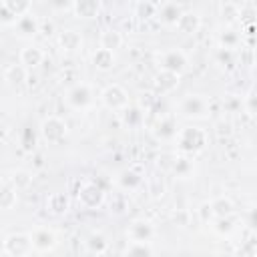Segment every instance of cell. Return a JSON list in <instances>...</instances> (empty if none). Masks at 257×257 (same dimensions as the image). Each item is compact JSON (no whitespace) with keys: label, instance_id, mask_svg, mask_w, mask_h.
Wrapping results in <instances>:
<instances>
[{"label":"cell","instance_id":"cell-29","mask_svg":"<svg viewBox=\"0 0 257 257\" xmlns=\"http://www.w3.org/2000/svg\"><path fill=\"white\" fill-rule=\"evenodd\" d=\"M86 249L92 253V255H104L108 251V239L100 233V231H92L88 237H86Z\"/></svg>","mask_w":257,"mask_h":257},{"label":"cell","instance_id":"cell-28","mask_svg":"<svg viewBox=\"0 0 257 257\" xmlns=\"http://www.w3.org/2000/svg\"><path fill=\"white\" fill-rule=\"evenodd\" d=\"M18 201V191L10 185V181L4 177L2 187H0V209L2 211H10Z\"/></svg>","mask_w":257,"mask_h":257},{"label":"cell","instance_id":"cell-17","mask_svg":"<svg viewBox=\"0 0 257 257\" xmlns=\"http://www.w3.org/2000/svg\"><path fill=\"white\" fill-rule=\"evenodd\" d=\"M42 60H44V50L40 46L28 44L20 50V64L26 68H36L42 64Z\"/></svg>","mask_w":257,"mask_h":257},{"label":"cell","instance_id":"cell-39","mask_svg":"<svg viewBox=\"0 0 257 257\" xmlns=\"http://www.w3.org/2000/svg\"><path fill=\"white\" fill-rule=\"evenodd\" d=\"M149 193H151V197H163L165 195V185H163V181L161 179H155L153 183H151V189H149Z\"/></svg>","mask_w":257,"mask_h":257},{"label":"cell","instance_id":"cell-2","mask_svg":"<svg viewBox=\"0 0 257 257\" xmlns=\"http://www.w3.org/2000/svg\"><path fill=\"white\" fill-rule=\"evenodd\" d=\"M179 112L193 120L209 118L211 114V100L205 94H187L179 102Z\"/></svg>","mask_w":257,"mask_h":257},{"label":"cell","instance_id":"cell-32","mask_svg":"<svg viewBox=\"0 0 257 257\" xmlns=\"http://www.w3.org/2000/svg\"><path fill=\"white\" fill-rule=\"evenodd\" d=\"M235 219L233 217H221V219H213V229L217 235L221 237H229L235 231Z\"/></svg>","mask_w":257,"mask_h":257},{"label":"cell","instance_id":"cell-30","mask_svg":"<svg viewBox=\"0 0 257 257\" xmlns=\"http://www.w3.org/2000/svg\"><path fill=\"white\" fill-rule=\"evenodd\" d=\"M6 179L10 181V185H12L16 191H24V189H28L30 183H32V173L26 171V169H14Z\"/></svg>","mask_w":257,"mask_h":257},{"label":"cell","instance_id":"cell-3","mask_svg":"<svg viewBox=\"0 0 257 257\" xmlns=\"http://www.w3.org/2000/svg\"><path fill=\"white\" fill-rule=\"evenodd\" d=\"M94 100L92 88L88 82H76L64 92V102L72 110H86Z\"/></svg>","mask_w":257,"mask_h":257},{"label":"cell","instance_id":"cell-1","mask_svg":"<svg viewBox=\"0 0 257 257\" xmlns=\"http://www.w3.org/2000/svg\"><path fill=\"white\" fill-rule=\"evenodd\" d=\"M175 143H177V149L183 155H191L193 157V155L201 153L207 147L209 135L201 126H183V128H179V133L175 137Z\"/></svg>","mask_w":257,"mask_h":257},{"label":"cell","instance_id":"cell-31","mask_svg":"<svg viewBox=\"0 0 257 257\" xmlns=\"http://www.w3.org/2000/svg\"><path fill=\"white\" fill-rule=\"evenodd\" d=\"M98 8H100V2H96V0H78V2H74L72 12L78 18H92V16H96Z\"/></svg>","mask_w":257,"mask_h":257},{"label":"cell","instance_id":"cell-38","mask_svg":"<svg viewBox=\"0 0 257 257\" xmlns=\"http://www.w3.org/2000/svg\"><path fill=\"white\" fill-rule=\"evenodd\" d=\"M245 225L253 231H257V207H251L247 213H245Z\"/></svg>","mask_w":257,"mask_h":257},{"label":"cell","instance_id":"cell-18","mask_svg":"<svg viewBox=\"0 0 257 257\" xmlns=\"http://www.w3.org/2000/svg\"><path fill=\"white\" fill-rule=\"evenodd\" d=\"M171 171H173V175L179 177V179H189V177H193V173H195L193 157L181 153L179 157H175V161H173V165H171Z\"/></svg>","mask_w":257,"mask_h":257},{"label":"cell","instance_id":"cell-21","mask_svg":"<svg viewBox=\"0 0 257 257\" xmlns=\"http://www.w3.org/2000/svg\"><path fill=\"white\" fill-rule=\"evenodd\" d=\"M217 42H219V48L221 50H229V52H233V50H237L239 48V44H241V34L235 30V28H223L219 34H217Z\"/></svg>","mask_w":257,"mask_h":257},{"label":"cell","instance_id":"cell-27","mask_svg":"<svg viewBox=\"0 0 257 257\" xmlns=\"http://www.w3.org/2000/svg\"><path fill=\"white\" fill-rule=\"evenodd\" d=\"M177 133H179V128H177L175 116H161V118H159V122H157V126H155V135H157L159 139H163V141L175 139Z\"/></svg>","mask_w":257,"mask_h":257},{"label":"cell","instance_id":"cell-15","mask_svg":"<svg viewBox=\"0 0 257 257\" xmlns=\"http://www.w3.org/2000/svg\"><path fill=\"white\" fill-rule=\"evenodd\" d=\"M120 122L126 128H139L145 124V108L139 104H128L124 110H120Z\"/></svg>","mask_w":257,"mask_h":257},{"label":"cell","instance_id":"cell-14","mask_svg":"<svg viewBox=\"0 0 257 257\" xmlns=\"http://www.w3.org/2000/svg\"><path fill=\"white\" fill-rule=\"evenodd\" d=\"M181 14H183V6L179 2H163L159 4V10H157V18L167 26H175Z\"/></svg>","mask_w":257,"mask_h":257},{"label":"cell","instance_id":"cell-26","mask_svg":"<svg viewBox=\"0 0 257 257\" xmlns=\"http://www.w3.org/2000/svg\"><path fill=\"white\" fill-rule=\"evenodd\" d=\"M98 44L100 48H106V50H116L122 46V34L116 30V28H104L98 36Z\"/></svg>","mask_w":257,"mask_h":257},{"label":"cell","instance_id":"cell-16","mask_svg":"<svg viewBox=\"0 0 257 257\" xmlns=\"http://www.w3.org/2000/svg\"><path fill=\"white\" fill-rule=\"evenodd\" d=\"M175 28L181 32V34H195L199 28H201V16L193 10H183L181 18L177 20Z\"/></svg>","mask_w":257,"mask_h":257},{"label":"cell","instance_id":"cell-11","mask_svg":"<svg viewBox=\"0 0 257 257\" xmlns=\"http://www.w3.org/2000/svg\"><path fill=\"white\" fill-rule=\"evenodd\" d=\"M32 239V249L38 253H48L56 247V233L48 227H38L30 233Z\"/></svg>","mask_w":257,"mask_h":257},{"label":"cell","instance_id":"cell-40","mask_svg":"<svg viewBox=\"0 0 257 257\" xmlns=\"http://www.w3.org/2000/svg\"><path fill=\"white\" fill-rule=\"evenodd\" d=\"M50 6L54 10H72L74 8V2H52Z\"/></svg>","mask_w":257,"mask_h":257},{"label":"cell","instance_id":"cell-9","mask_svg":"<svg viewBox=\"0 0 257 257\" xmlns=\"http://www.w3.org/2000/svg\"><path fill=\"white\" fill-rule=\"evenodd\" d=\"M76 197L84 209H98L104 203V189L96 183H82L78 187Z\"/></svg>","mask_w":257,"mask_h":257},{"label":"cell","instance_id":"cell-13","mask_svg":"<svg viewBox=\"0 0 257 257\" xmlns=\"http://www.w3.org/2000/svg\"><path fill=\"white\" fill-rule=\"evenodd\" d=\"M12 30L20 38H32V36H36L40 32V22H38V18L32 12H28V14L20 16L16 20V24L12 26Z\"/></svg>","mask_w":257,"mask_h":257},{"label":"cell","instance_id":"cell-7","mask_svg":"<svg viewBox=\"0 0 257 257\" xmlns=\"http://www.w3.org/2000/svg\"><path fill=\"white\" fill-rule=\"evenodd\" d=\"M32 4L28 0H0V22L4 26H14L16 20L28 14Z\"/></svg>","mask_w":257,"mask_h":257},{"label":"cell","instance_id":"cell-12","mask_svg":"<svg viewBox=\"0 0 257 257\" xmlns=\"http://www.w3.org/2000/svg\"><path fill=\"white\" fill-rule=\"evenodd\" d=\"M179 78H181V74L167 72V70H159V72L155 74V80H153L155 94H157V96H165V94L173 92V90L179 86Z\"/></svg>","mask_w":257,"mask_h":257},{"label":"cell","instance_id":"cell-24","mask_svg":"<svg viewBox=\"0 0 257 257\" xmlns=\"http://www.w3.org/2000/svg\"><path fill=\"white\" fill-rule=\"evenodd\" d=\"M209 203H211V209H213L215 219H221V217H233V213H235V203H233L227 195H217V197L211 199Z\"/></svg>","mask_w":257,"mask_h":257},{"label":"cell","instance_id":"cell-37","mask_svg":"<svg viewBox=\"0 0 257 257\" xmlns=\"http://www.w3.org/2000/svg\"><path fill=\"white\" fill-rule=\"evenodd\" d=\"M243 108L245 112H249L251 116H257V92H249L243 98Z\"/></svg>","mask_w":257,"mask_h":257},{"label":"cell","instance_id":"cell-36","mask_svg":"<svg viewBox=\"0 0 257 257\" xmlns=\"http://www.w3.org/2000/svg\"><path fill=\"white\" fill-rule=\"evenodd\" d=\"M197 213H199V219H201L203 223H213V219H215V215H213V209H211V203H209V201L201 203V205H199V209H197Z\"/></svg>","mask_w":257,"mask_h":257},{"label":"cell","instance_id":"cell-25","mask_svg":"<svg viewBox=\"0 0 257 257\" xmlns=\"http://www.w3.org/2000/svg\"><path fill=\"white\" fill-rule=\"evenodd\" d=\"M46 209L52 215H64L70 209V199L64 193H50L46 199Z\"/></svg>","mask_w":257,"mask_h":257},{"label":"cell","instance_id":"cell-20","mask_svg":"<svg viewBox=\"0 0 257 257\" xmlns=\"http://www.w3.org/2000/svg\"><path fill=\"white\" fill-rule=\"evenodd\" d=\"M58 46L64 50V52H76L80 46H82V36L78 30H72V28H66L58 34Z\"/></svg>","mask_w":257,"mask_h":257},{"label":"cell","instance_id":"cell-22","mask_svg":"<svg viewBox=\"0 0 257 257\" xmlns=\"http://www.w3.org/2000/svg\"><path fill=\"white\" fill-rule=\"evenodd\" d=\"M90 60H92V64H94V68H98V70H102V72H106V70H110V68H114V62H116V56H114V52L112 50H106V48H96L94 52H92V56H90Z\"/></svg>","mask_w":257,"mask_h":257},{"label":"cell","instance_id":"cell-8","mask_svg":"<svg viewBox=\"0 0 257 257\" xmlns=\"http://www.w3.org/2000/svg\"><path fill=\"white\" fill-rule=\"evenodd\" d=\"M100 102L110 110H124L128 106V94L120 84H108L100 92Z\"/></svg>","mask_w":257,"mask_h":257},{"label":"cell","instance_id":"cell-6","mask_svg":"<svg viewBox=\"0 0 257 257\" xmlns=\"http://www.w3.org/2000/svg\"><path fill=\"white\" fill-rule=\"evenodd\" d=\"M4 257H26L32 251L30 233H10L4 237L2 243Z\"/></svg>","mask_w":257,"mask_h":257},{"label":"cell","instance_id":"cell-4","mask_svg":"<svg viewBox=\"0 0 257 257\" xmlns=\"http://www.w3.org/2000/svg\"><path fill=\"white\" fill-rule=\"evenodd\" d=\"M157 64H159L161 70L183 74L187 64H189V58H187V54L181 48H167V50L157 54Z\"/></svg>","mask_w":257,"mask_h":257},{"label":"cell","instance_id":"cell-33","mask_svg":"<svg viewBox=\"0 0 257 257\" xmlns=\"http://www.w3.org/2000/svg\"><path fill=\"white\" fill-rule=\"evenodd\" d=\"M219 14L223 16V20L227 22H235L237 18H241V4L235 2H223L219 6Z\"/></svg>","mask_w":257,"mask_h":257},{"label":"cell","instance_id":"cell-41","mask_svg":"<svg viewBox=\"0 0 257 257\" xmlns=\"http://www.w3.org/2000/svg\"><path fill=\"white\" fill-rule=\"evenodd\" d=\"M30 141L34 143V135H30V131L26 128V131H24V137H22V145H24V149H30V145H28Z\"/></svg>","mask_w":257,"mask_h":257},{"label":"cell","instance_id":"cell-5","mask_svg":"<svg viewBox=\"0 0 257 257\" xmlns=\"http://www.w3.org/2000/svg\"><path fill=\"white\" fill-rule=\"evenodd\" d=\"M66 133H68V126H66L64 118H60L56 114H50L40 122V137L50 145L62 143L66 139Z\"/></svg>","mask_w":257,"mask_h":257},{"label":"cell","instance_id":"cell-34","mask_svg":"<svg viewBox=\"0 0 257 257\" xmlns=\"http://www.w3.org/2000/svg\"><path fill=\"white\" fill-rule=\"evenodd\" d=\"M124 257H153L151 243H128Z\"/></svg>","mask_w":257,"mask_h":257},{"label":"cell","instance_id":"cell-35","mask_svg":"<svg viewBox=\"0 0 257 257\" xmlns=\"http://www.w3.org/2000/svg\"><path fill=\"white\" fill-rule=\"evenodd\" d=\"M157 10H159V4H155V2H137L135 4V14L141 18L157 16Z\"/></svg>","mask_w":257,"mask_h":257},{"label":"cell","instance_id":"cell-23","mask_svg":"<svg viewBox=\"0 0 257 257\" xmlns=\"http://www.w3.org/2000/svg\"><path fill=\"white\" fill-rule=\"evenodd\" d=\"M4 80L10 84V86H20V84H24L26 80H28V68L26 66H22L20 62L16 64H8L6 68H4Z\"/></svg>","mask_w":257,"mask_h":257},{"label":"cell","instance_id":"cell-10","mask_svg":"<svg viewBox=\"0 0 257 257\" xmlns=\"http://www.w3.org/2000/svg\"><path fill=\"white\" fill-rule=\"evenodd\" d=\"M126 239L128 243H151L155 239V227L151 221L135 219L126 227Z\"/></svg>","mask_w":257,"mask_h":257},{"label":"cell","instance_id":"cell-19","mask_svg":"<svg viewBox=\"0 0 257 257\" xmlns=\"http://www.w3.org/2000/svg\"><path fill=\"white\" fill-rule=\"evenodd\" d=\"M141 183H143V173L137 171V169H124L116 177V185L122 191H135V189L141 187Z\"/></svg>","mask_w":257,"mask_h":257}]
</instances>
